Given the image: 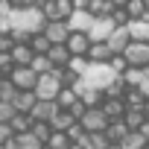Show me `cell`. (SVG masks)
Wrapping results in <instances>:
<instances>
[{"label": "cell", "instance_id": "obj_1", "mask_svg": "<svg viewBox=\"0 0 149 149\" xmlns=\"http://www.w3.org/2000/svg\"><path fill=\"white\" fill-rule=\"evenodd\" d=\"M9 24H12V29H21V32L38 35V32H44L47 18H44V12H41L38 6H32V9H12Z\"/></svg>", "mask_w": 149, "mask_h": 149}, {"label": "cell", "instance_id": "obj_2", "mask_svg": "<svg viewBox=\"0 0 149 149\" xmlns=\"http://www.w3.org/2000/svg\"><path fill=\"white\" fill-rule=\"evenodd\" d=\"M64 91V82H61V70H53L47 76H38V85H35V97L41 102H56L58 94Z\"/></svg>", "mask_w": 149, "mask_h": 149}, {"label": "cell", "instance_id": "obj_3", "mask_svg": "<svg viewBox=\"0 0 149 149\" xmlns=\"http://www.w3.org/2000/svg\"><path fill=\"white\" fill-rule=\"evenodd\" d=\"M114 79H117V73H114L108 64H91V70L85 73V82H88L94 91H102V94L114 85Z\"/></svg>", "mask_w": 149, "mask_h": 149}, {"label": "cell", "instance_id": "obj_4", "mask_svg": "<svg viewBox=\"0 0 149 149\" xmlns=\"http://www.w3.org/2000/svg\"><path fill=\"white\" fill-rule=\"evenodd\" d=\"M108 123H111V120L102 114V108H88V111H85V117L79 120V126H82L88 134H94V132H105V129H108Z\"/></svg>", "mask_w": 149, "mask_h": 149}, {"label": "cell", "instance_id": "obj_5", "mask_svg": "<svg viewBox=\"0 0 149 149\" xmlns=\"http://www.w3.org/2000/svg\"><path fill=\"white\" fill-rule=\"evenodd\" d=\"M9 82H12L18 91H35V85H38V73H35L32 67H15L12 76H9Z\"/></svg>", "mask_w": 149, "mask_h": 149}, {"label": "cell", "instance_id": "obj_6", "mask_svg": "<svg viewBox=\"0 0 149 149\" xmlns=\"http://www.w3.org/2000/svg\"><path fill=\"white\" fill-rule=\"evenodd\" d=\"M114 29H117L114 18H100V21H94V26H91L88 38H91V44H105V41L114 35Z\"/></svg>", "mask_w": 149, "mask_h": 149}, {"label": "cell", "instance_id": "obj_7", "mask_svg": "<svg viewBox=\"0 0 149 149\" xmlns=\"http://www.w3.org/2000/svg\"><path fill=\"white\" fill-rule=\"evenodd\" d=\"M44 38H47L53 47H61V44H67V38H70V26H67L64 21H53V24L44 26Z\"/></svg>", "mask_w": 149, "mask_h": 149}, {"label": "cell", "instance_id": "obj_8", "mask_svg": "<svg viewBox=\"0 0 149 149\" xmlns=\"http://www.w3.org/2000/svg\"><path fill=\"white\" fill-rule=\"evenodd\" d=\"M123 58L129 61V67H149V44L132 41V47L123 53Z\"/></svg>", "mask_w": 149, "mask_h": 149}, {"label": "cell", "instance_id": "obj_9", "mask_svg": "<svg viewBox=\"0 0 149 149\" xmlns=\"http://www.w3.org/2000/svg\"><path fill=\"white\" fill-rule=\"evenodd\" d=\"M67 26H70V32H91V26H94V18H91V12L88 9H76L70 18H67Z\"/></svg>", "mask_w": 149, "mask_h": 149}, {"label": "cell", "instance_id": "obj_10", "mask_svg": "<svg viewBox=\"0 0 149 149\" xmlns=\"http://www.w3.org/2000/svg\"><path fill=\"white\" fill-rule=\"evenodd\" d=\"M58 111H61L58 102H41V100H38L29 117H32V123H53V117H56Z\"/></svg>", "mask_w": 149, "mask_h": 149}, {"label": "cell", "instance_id": "obj_11", "mask_svg": "<svg viewBox=\"0 0 149 149\" xmlns=\"http://www.w3.org/2000/svg\"><path fill=\"white\" fill-rule=\"evenodd\" d=\"M64 47L70 50V56H85V58H88L91 38H88L85 32H70V38H67V44H64Z\"/></svg>", "mask_w": 149, "mask_h": 149}, {"label": "cell", "instance_id": "obj_12", "mask_svg": "<svg viewBox=\"0 0 149 149\" xmlns=\"http://www.w3.org/2000/svg\"><path fill=\"white\" fill-rule=\"evenodd\" d=\"M111 58H114V53H111L108 44H91V50H88V61L91 64H108Z\"/></svg>", "mask_w": 149, "mask_h": 149}, {"label": "cell", "instance_id": "obj_13", "mask_svg": "<svg viewBox=\"0 0 149 149\" xmlns=\"http://www.w3.org/2000/svg\"><path fill=\"white\" fill-rule=\"evenodd\" d=\"M9 56H12L15 67H29V64H32V58H35V53H32V47H29V44H15V50H12Z\"/></svg>", "mask_w": 149, "mask_h": 149}, {"label": "cell", "instance_id": "obj_14", "mask_svg": "<svg viewBox=\"0 0 149 149\" xmlns=\"http://www.w3.org/2000/svg\"><path fill=\"white\" fill-rule=\"evenodd\" d=\"M35 102H38V97H35V91H21L18 97H15V111L18 114H32V108H35Z\"/></svg>", "mask_w": 149, "mask_h": 149}, {"label": "cell", "instance_id": "obj_15", "mask_svg": "<svg viewBox=\"0 0 149 149\" xmlns=\"http://www.w3.org/2000/svg\"><path fill=\"white\" fill-rule=\"evenodd\" d=\"M47 58L53 61V67H56V70H64V67L70 64V58H73V56H70V50H67V47L61 44V47H50Z\"/></svg>", "mask_w": 149, "mask_h": 149}, {"label": "cell", "instance_id": "obj_16", "mask_svg": "<svg viewBox=\"0 0 149 149\" xmlns=\"http://www.w3.org/2000/svg\"><path fill=\"white\" fill-rule=\"evenodd\" d=\"M100 108H102V114H105V117H108L111 123H114V120H123V117H126V102H123V100H105V102H102Z\"/></svg>", "mask_w": 149, "mask_h": 149}, {"label": "cell", "instance_id": "obj_17", "mask_svg": "<svg viewBox=\"0 0 149 149\" xmlns=\"http://www.w3.org/2000/svg\"><path fill=\"white\" fill-rule=\"evenodd\" d=\"M129 35H132V41H137V44H149V24L146 21H129Z\"/></svg>", "mask_w": 149, "mask_h": 149}, {"label": "cell", "instance_id": "obj_18", "mask_svg": "<svg viewBox=\"0 0 149 149\" xmlns=\"http://www.w3.org/2000/svg\"><path fill=\"white\" fill-rule=\"evenodd\" d=\"M88 12H91L94 21H100V18H111L114 6L108 3V0H88Z\"/></svg>", "mask_w": 149, "mask_h": 149}, {"label": "cell", "instance_id": "obj_19", "mask_svg": "<svg viewBox=\"0 0 149 149\" xmlns=\"http://www.w3.org/2000/svg\"><path fill=\"white\" fill-rule=\"evenodd\" d=\"M132 129L123 123V120H114V123H108V129H105V137L111 140V143H123V137L129 134Z\"/></svg>", "mask_w": 149, "mask_h": 149}, {"label": "cell", "instance_id": "obj_20", "mask_svg": "<svg viewBox=\"0 0 149 149\" xmlns=\"http://www.w3.org/2000/svg\"><path fill=\"white\" fill-rule=\"evenodd\" d=\"M123 123H126L132 132H140V129H143V123H146V117H143V108H126V117H123Z\"/></svg>", "mask_w": 149, "mask_h": 149}, {"label": "cell", "instance_id": "obj_21", "mask_svg": "<svg viewBox=\"0 0 149 149\" xmlns=\"http://www.w3.org/2000/svg\"><path fill=\"white\" fill-rule=\"evenodd\" d=\"M70 126H76V120H73V114H70V111H58V114L53 117V123H50V129H53V132H67Z\"/></svg>", "mask_w": 149, "mask_h": 149}, {"label": "cell", "instance_id": "obj_22", "mask_svg": "<svg viewBox=\"0 0 149 149\" xmlns=\"http://www.w3.org/2000/svg\"><path fill=\"white\" fill-rule=\"evenodd\" d=\"M67 70L73 73V76H79V79H85V73L91 70V61H88L85 56H73V58H70V64H67Z\"/></svg>", "mask_w": 149, "mask_h": 149}, {"label": "cell", "instance_id": "obj_23", "mask_svg": "<svg viewBox=\"0 0 149 149\" xmlns=\"http://www.w3.org/2000/svg\"><path fill=\"white\" fill-rule=\"evenodd\" d=\"M9 126H12L15 134H26V132H32V117L29 114H15V120Z\"/></svg>", "mask_w": 149, "mask_h": 149}, {"label": "cell", "instance_id": "obj_24", "mask_svg": "<svg viewBox=\"0 0 149 149\" xmlns=\"http://www.w3.org/2000/svg\"><path fill=\"white\" fill-rule=\"evenodd\" d=\"M29 47H32V53H35V56H47L53 44L44 38V32H38V35H32V38H29Z\"/></svg>", "mask_w": 149, "mask_h": 149}, {"label": "cell", "instance_id": "obj_25", "mask_svg": "<svg viewBox=\"0 0 149 149\" xmlns=\"http://www.w3.org/2000/svg\"><path fill=\"white\" fill-rule=\"evenodd\" d=\"M120 146H123V149H146V137H143L140 132H129Z\"/></svg>", "mask_w": 149, "mask_h": 149}, {"label": "cell", "instance_id": "obj_26", "mask_svg": "<svg viewBox=\"0 0 149 149\" xmlns=\"http://www.w3.org/2000/svg\"><path fill=\"white\" fill-rule=\"evenodd\" d=\"M15 140H18V149H44V143H41L32 132H26V134H15Z\"/></svg>", "mask_w": 149, "mask_h": 149}, {"label": "cell", "instance_id": "obj_27", "mask_svg": "<svg viewBox=\"0 0 149 149\" xmlns=\"http://www.w3.org/2000/svg\"><path fill=\"white\" fill-rule=\"evenodd\" d=\"M126 15H129V21H143V15H146V3H143V0H129Z\"/></svg>", "mask_w": 149, "mask_h": 149}, {"label": "cell", "instance_id": "obj_28", "mask_svg": "<svg viewBox=\"0 0 149 149\" xmlns=\"http://www.w3.org/2000/svg\"><path fill=\"white\" fill-rule=\"evenodd\" d=\"M56 102H58V108H61V111H70L73 105L79 102V97L73 94V88H64V91L58 94V100H56Z\"/></svg>", "mask_w": 149, "mask_h": 149}, {"label": "cell", "instance_id": "obj_29", "mask_svg": "<svg viewBox=\"0 0 149 149\" xmlns=\"http://www.w3.org/2000/svg\"><path fill=\"white\" fill-rule=\"evenodd\" d=\"M29 67H32V70L38 73V76H47V73H53V70H56V67H53V61H50L47 56H35Z\"/></svg>", "mask_w": 149, "mask_h": 149}, {"label": "cell", "instance_id": "obj_30", "mask_svg": "<svg viewBox=\"0 0 149 149\" xmlns=\"http://www.w3.org/2000/svg\"><path fill=\"white\" fill-rule=\"evenodd\" d=\"M123 102H126V108H143V94L137 91V88H129L126 91V97H123Z\"/></svg>", "mask_w": 149, "mask_h": 149}, {"label": "cell", "instance_id": "obj_31", "mask_svg": "<svg viewBox=\"0 0 149 149\" xmlns=\"http://www.w3.org/2000/svg\"><path fill=\"white\" fill-rule=\"evenodd\" d=\"M21 91L9 82V79H3V82H0V102H15V97H18Z\"/></svg>", "mask_w": 149, "mask_h": 149}, {"label": "cell", "instance_id": "obj_32", "mask_svg": "<svg viewBox=\"0 0 149 149\" xmlns=\"http://www.w3.org/2000/svg\"><path fill=\"white\" fill-rule=\"evenodd\" d=\"M32 134L47 146V143H50V137H53V129H50V123H32Z\"/></svg>", "mask_w": 149, "mask_h": 149}, {"label": "cell", "instance_id": "obj_33", "mask_svg": "<svg viewBox=\"0 0 149 149\" xmlns=\"http://www.w3.org/2000/svg\"><path fill=\"white\" fill-rule=\"evenodd\" d=\"M73 143H70V137L64 134V132H53V137H50V143H47V149H70Z\"/></svg>", "mask_w": 149, "mask_h": 149}, {"label": "cell", "instance_id": "obj_34", "mask_svg": "<svg viewBox=\"0 0 149 149\" xmlns=\"http://www.w3.org/2000/svg\"><path fill=\"white\" fill-rule=\"evenodd\" d=\"M12 70H15V61L9 53H0V79H9L12 76Z\"/></svg>", "mask_w": 149, "mask_h": 149}, {"label": "cell", "instance_id": "obj_35", "mask_svg": "<svg viewBox=\"0 0 149 149\" xmlns=\"http://www.w3.org/2000/svg\"><path fill=\"white\" fill-rule=\"evenodd\" d=\"M15 114H18V111H15L12 102H0V126H9V123L15 120Z\"/></svg>", "mask_w": 149, "mask_h": 149}, {"label": "cell", "instance_id": "obj_36", "mask_svg": "<svg viewBox=\"0 0 149 149\" xmlns=\"http://www.w3.org/2000/svg\"><path fill=\"white\" fill-rule=\"evenodd\" d=\"M108 67H111V70L117 73V76H126V70H129V61H126L123 56H114V58L108 61Z\"/></svg>", "mask_w": 149, "mask_h": 149}, {"label": "cell", "instance_id": "obj_37", "mask_svg": "<svg viewBox=\"0 0 149 149\" xmlns=\"http://www.w3.org/2000/svg\"><path fill=\"white\" fill-rule=\"evenodd\" d=\"M41 0H9V6L12 9H32V6H38Z\"/></svg>", "mask_w": 149, "mask_h": 149}, {"label": "cell", "instance_id": "obj_38", "mask_svg": "<svg viewBox=\"0 0 149 149\" xmlns=\"http://www.w3.org/2000/svg\"><path fill=\"white\" fill-rule=\"evenodd\" d=\"M15 137V132H12V126H0V146H6L9 140Z\"/></svg>", "mask_w": 149, "mask_h": 149}, {"label": "cell", "instance_id": "obj_39", "mask_svg": "<svg viewBox=\"0 0 149 149\" xmlns=\"http://www.w3.org/2000/svg\"><path fill=\"white\" fill-rule=\"evenodd\" d=\"M12 32V24H9V18L6 15H0V35H9Z\"/></svg>", "mask_w": 149, "mask_h": 149}, {"label": "cell", "instance_id": "obj_40", "mask_svg": "<svg viewBox=\"0 0 149 149\" xmlns=\"http://www.w3.org/2000/svg\"><path fill=\"white\" fill-rule=\"evenodd\" d=\"M140 94H143V100H149V73H146V79L140 82V88H137Z\"/></svg>", "mask_w": 149, "mask_h": 149}, {"label": "cell", "instance_id": "obj_41", "mask_svg": "<svg viewBox=\"0 0 149 149\" xmlns=\"http://www.w3.org/2000/svg\"><path fill=\"white\" fill-rule=\"evenodd\" d=\"M108 3H111L114 12H117V9H126V6H129V0H108Z\"/></svg>", "mask_w": 149, "mask_h": 149}, {"label": "cell", "instance_id": "obj_42", "mask_svg": "<svg viewBox=\"0 0 149 149\" xmlns=\"http://www.w3.org/2000/svg\"><path fill=\"white\" fill-rule=\"evenodd\" d=\"M140 134H143V137H146V143H149V120L143 123V129H140Z\"/></svg>", "mask_w": 149, "mask_h": 149}, {"label": "cell", "instance_id": "obj_43", "mask_svg": "<svg viewBox=\"0 0 149 149\" xmlns=\"http://www.w3.org/2000/svg\"><path fill=\"white\" fill-rule=\"evenodd\" d=\"M73 6L76 9H88V0H73Z\"/></svg>", "mask_w": 149, "mask_h": 149}, {"label": "cell", "instance_id": "obj_44", "mask_svg": "<svg viewBox=\"0 0 149 149\" xmlns=\"http://www.w3.org/2000/svg\"><path fill=\"white\" fill-rule=\"evenodd\" d=\"M143 117H146V120H149V100H146V102H143Z\"/></svg>", "mask_w": 149, "mask_h": 149}, {"label": "cell", "instance_id": "obj_45", "mask_svg": "<svg viewBox=\"0 0 149 149\" xmlns=\"http://www.w3.org/2000/svg\"><path fill=\"white\" fill-rule=\"evenodd\" d=\"M108 149H123V146H120V143H111V146H108Z\"/></svg>", "mask_w": 149, "mask_h": 149}, {"label": "cell", "instance_id": "obj_46", "mask_svg": "<svg viewBox=\"0 0 149 149\" xmlns=\"http://www.w3.org/2000/svg\"><path fill=\"white\" fill-rule=\"evenodd\" d=\"M143 21H146V24H149V9H146V15H143Z\"/></svg>", "mask_w": 149, "mask_h": 149}, {"label": "cell", "instance_id": "obj_47", "mask_svg": "<svg viewBox=\"0 0 149 149\" xmlns=\"http://www.w3.org/2000/svg\"><path fill=\"white\" fill-rule=\"evenodd\" d=\"M70 149H82V146H79V143H73V146H70Z\"/></svg>", "mask_w": 149, "mask_h": 149}, {"label": "cell", "instance_id": "obj_48", "mask_svg": "<svg viewBox=\"0 0 149 149\" xmlns=\"http://www.w3.org/2000/svg\"><path fill=\"white\" fill-rule=\"evenodd\" d=\"M143 3H146V9H149V0H143Z\"/></svg>", "mask_w": 149, "mask_h": 149}, {"label": "cell", "instance_id": "obj_49", "mask_svg": "<svg viewBox=\"0 0 149 149\" xmlns=\"http://www.w3.org/2000/svg\"><path fill=\"white\" fill-rule=\"evenodd\" d=\"M146 149H149V143H146Z\"/></svg>", "mask_w": 149, "mask_h": 149}, {"label": "cell", "instance_id": "obj_50", "mask_svg": "<svg viewBox=\"0 0 149 149\" xmlns=\"http://www.w3.org/2000/svg\"><path fill=\"white\" fill-rule=\"evenodd\" d=\"M0 149H3V146H0Z\"/></svg>", "mask_w": 149, "mask_h": 149}, {"label": "cell", "instance_id": "obj_51", "mask_svg": "<svg viewBox=\"0 0 149 149\" xmlns=\"http://www.w3.org/2000/svg\"><path fill=\"white\" fill-rule=\"evenodd\" d=\"M0 82H3V79H0Z\"/></svg>", "mask_w": 149, "mask_h": 149}]
</instances>
